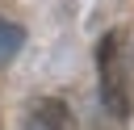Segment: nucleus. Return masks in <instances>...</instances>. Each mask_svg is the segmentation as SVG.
Returning a JSON list of instances; mask_svg holds the SVG:
<instances>
[{
    "instance_id": "obj_3",
    "label": "nucleus",
    "mask_w": 134,
    "mask_h": 130,
    "mask_svg": "<svg viewBox=\"0 0 134 130\" xmlns=\"http://www.w3.org/2000/svg\"><path fill=\"white\" fill-rule=\"evenodd\" d=\"M21 42H25V29L0 17V67H4V63H8L17 50H21Z\"/></svg>"
},
{
    "instance_id": "obj_1",
    "label": "nucleus",
    "mask_w": 134,
    "mask_h": 130,
    "mask_svg": "<svg viewBox=\"0 0 134 130\" xmlns=\"http://www.w3.org/2000/svg\"><path fill=\"white\" fill-rule=\"evenodd\" d=\"M96 71H100V105L109 117L126 122L134 113V71H130V46L126 34H105L96 46Z\"/></svg>"
},
{
    "instance_id": "obj_2",
    "label": "nucleus",
    "mask_w": 134,
    "mask_h": 130,
    "mask_svg": "<svg viewBox=\"0 0 134 130\" xmlns=\"http://www.w3.org/2000/svg\"><path fill=\"white\" fill-rule=\"evenodd\" d=\"M21 130H75V117L63 101L46 96V101H34L21 117Z\"/></svg>"
}]
</instances>
